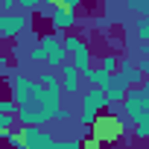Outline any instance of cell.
I'll use <instances>...</instances> for the list:
<instances>
[{
	"label": "cell",
	"mask_w": 149,
	"mask_h": 149,
	"mask_svg": "<svg viewBox=\"0 0 149 149\" xmlns=\"http://www.w3.org/2000/svg\"><path fill=\"white\" fill-rule=\"evenodd\" d=\"M12 85V102H15V120L18 126H47L56 117V108L61 105V88H47L35 76L24 73H6L3 76Z\"/></svg>",
	"instance_id": "1"
},
{
	"label": "cell",
	"mask_w": 149,
	"mask_h": 149,
	"mask_svg": "<svg viewBox=\"0 0 149 149\" xmlns=\"http://www.w3.org/2000/svg\"><path fill=\"white\" fill-rule=\"evenodd\" d=\"M129 129H132V126H129V120H126L117 108H114V111H108V108H105V111H100V114H97V120L91 123V132H88V134L102 146V143H117Z\"/></svg>",
	"instance_id": "2"
},
{
	"label": "cell",
	"mask_w": 149,
	"mask_h": 149,
	"mask_svg": "<svg viewBox=\"0 0 149 149\" xmlns=\"http://www.w3.org/2000/svg\"><path fill=\"white\" fill-rule=\"evenodd\" d=\"M120 105L126 108V120L134 126V123H149V82L143 79L140 85H129Z\"/></svg>",
	"instance_id": "3"
},
{
	"label": "cell",
	"mask_w": 149,
	"mask_h": 149,
	"mask_svg": "<svg viewBox=\"0 0 149 149\" xmlns=\"http://www.w3.org/2000/svg\"><path fill=\"white\" fill-rule=\"evenodd\" d=\"M108 100H105V91L97 88V85H88V91H82V108H79V126H88L97 120L100 111H105Z\"/></svg>",
	"instance_id": "4"
},
{
	"label": "cell",
	"mask_w": 149,
	"mask_h": 149,
	"mask_svg": "<svg viewBox=\"0 0 149 149\" xmlns=\"http://www.w3.org/2000/svg\"><path fill=\"white\" fill-rule=\"evenodd\" d=\"M56 73H58V88H61V94L76 97L79 88H82V70L67 58V61H61V64L56 67Z\"/></svg>",
	"instance_id": "5"
},
{
	"label": "cell",
	"mask_w": 149,
	"mask_h": 149,
	"mask_svg": "<svg viewBox=\"0 0 149 149\" xmlns=\"http://www.w3.org/2000/svg\"><path fill=\"white\" fill-rule=\"evenodd\" d=\"M18 132L24 137V149H53L56 146V137L41 126H18Z\"/></svg>",
	"instance_id": "6"
},
{
	"label": "cell",
	"mask_w": 149,
	"mask_h": 149,
	"mask_svg": "<svg viewBox=\"0 0 149 149\" xmlns=\"http://www.w3.org/2000/svg\"><path fill=\"white\" fill-rule=\"evenodd\" d=\"M29 26V18L24 12H3L0 15V38H18L24 29Z\"/></svg>",
	"instance_id": "7"
},
{
	"label": "cell",
	"mask_w": 149,
	"mask_h": 149,
	"mask_svg": "<svg viewBox=\"0 0 149 149\" xmlns=\"http://www.w3.org/2000/svg\"><path fill=\"white\" fill-rule=\"evenodd\" d=\"M126 88H129V85H126V82L117 76V73H111V76H108V82H105V88H102V91H105V100H108V105H105L108 111L120 108V100H123Z\"/></svg>",
	"instance_id": "8"
},
{
	"label": "cell",
	"mask_w": 149,
	"mask_h": 149,
	"mask_svg": "<svg viewBox=\"0 0 149 149\" xmlns=\"http://www.w3.org/2000/svg\"><path fill=\"white\" fill-rule=\"evenodd\" d=\"M114 73H117V76H120V79H123L126 85H140V82L146 79L143 73L137 70V64H134V58H132V56L120 58V61H117V70H114Z\"/></svg>",
	"instance_id": "9"
},
{
	"label": "cell",
	"mask_w": 149,
	"mask_h": 149,
	"mask_svg": "<svg viewBox=\"0 0 149 149\" xmlns=\"http://www.w3.org/2000/svg\"><path fill=\"white\" fill-rule=\"evenodd\" d=\"M67 58H70L73 64H76L79 70H88V67L94 64V53H91V44H88L85 38H79V44H76V47H73V50L67 53Z\"/></svg>",
	"instance_id": "10"
},
{
	"label": "cell",
	"mask_w": 149,
	"mask_h": 149,
	"mask_svg": "<svg viewBox=\"0 0 149 149\" xmlns=\"http://www.w3.org/2000/svg\"><path fill=\"white\" fill-rule=\"evenodd\" d=\"M108 76L111 73H105L102 67H88V70H82V82L85 85H97V88H105V82H108Z\"/></svg>",
	"instance_id": "11"
},
{
	"label": "cell",
	"mask_w": 149,
	"mask_h": 149,
	"mask_svg": "<svg viewBox=\"0 0 149 149\" xmlns=\"http://www.w3.org/2000/svg\"><path fill=\"white\" fill-rule=\"evenodd\" d=\"M61 61H67V50L61 47V41H56V44H53V47L47 50V58H44V64H47L50 70H56V67H58Z\"/></svg>",
	"instance_id": "12"
},
{
	"label": "cell",
	"mask_w": 149,
	"mask_h": 149,
	"mask_svg": "<svg viewBox=\"0 0 149 149\" xmlns=\"http://www.w3.org/2000/svg\"><path fill=\"white\" fill-rule=\"evenodd\" d=\"M134 35H137V41H149V18H146V15H137Z\"/></svg>",
	"instance_id": "13"
},
{
	"label": "cell",
	"mask_w": 149,
	"mask_h": 149,
	"mask_svg": "<svg viewBox=\"0 0 149 149\" xmlns=\"http://www.w3.org/2000/svg\"><path fill=\"white\" fill-rule=\"evenodd\" d=\"M117 61H120V56H114V53H105V56L100 58V67H102L105 73H114V70H117Z\"/></svg>",
	"instance_id": "14"
},
{
	"label": "cell",
	"mask_w": 149,
	"mask_h": 149,
	"mask_svg": "<svg viewBox=\"0 0 149 149\" xmlns=\"http://www.w3.org/2000/svg\"><path fill=\"white\" fill-rule=\"evenodd\" d=\"M126 6L134 15H149V0H126Z\"/></svg>",
	"instance_id": "15"
},
{
	"label": "cell",
	"mask_w": 149,
	"mask_h": 149,
	"mask_svg": "<svg viewBox=\"0 0 149 149\" xmlns=\"http://www.w3.org/2000/svg\"><path fill=\"white\" fill-rule=\"evenodd\" d=\"M0 129H18V120H15V111H0Z\"/></svg>",
	"instance_id": "16"
},
{
	"label": "cell",
	"mask_w": 149,
	"mask_h": 149,
	"mask_svg": "<svg viewBox=\"0 0 149 149\" xmlns=\"http://www.w3.org/2000/svg\"><path fill=\"white\" fill-rule=\"evenodd\" d=\"M53 149H82V137H70V140H56Z\"/></svg>",
	"instance_id": "17"
},
{
	"label": "cell",
	"mask_w": 149,
	"mask_h": 149,
	"mask_svg": "<svg viewBox=\"0 0 149 149\" xmlns=\"http://www.w3.org/2000/svg\"><path fill=\"white\" fill-rule=\"evenodd\" d=\"M56 123H67V120H73V111L67 108V105H58L56 108V117H53Z\"/></svg>",
	"instance_id": "18"
},
{
	"label": "cell",
	"mask_w": 149,
	"mask_h": 149,
	"mask_svg": "<svg viewBox=\"0 0 149 149\" xmlns=\"http://www.w3.org/2000/svg\"><path fill=\"white\" fill-rule=\"evenodd\" d=\"M47 3H50V0H18L21 9H44Z\"/></svg>",
	"instance_id": "19"
},
{
	"label": "cell",
	"mask_w": 149,
	"mask_h": 149,
	"mask_svg": "<svg viewBox=\"0 0 149 149\" xmlns=\"http://www.w3.org/2000/svg\"><path fill=\"white\" fill-rule=\"evenodd\" d=\"M134 137L137 140H149V123H134Z\"/></svg>",
	"instance_id": "20"
},
{
	"label": "cell",
	"mask_w": 149,
	"mask_h": 149,
	"mask_svg": "<svg viewBox=\"0 0 149 149\" xmlns=\"http://www.w3.org/2000/svg\"><path fill=\"white\" fill-rule=\"evenodd\" d=\"M134 64H137V70L143 73V76H146V73H149V58H146V56H140V58H134Z\"/></svg>",
	"instance_id": "21"
},
{
	"label": "cell",
	"mask_w": 149,
	"mask_h": 149,
	"mask_svg": "<svg viewBox=\"0 0 149 149\" xmlns=\"http://www.w3.org/2000/svg\"><path fill=\"white\" fill-rule=\"evenodd\" d=\"M0 6H3V12H12L18 9V0H0Z\"/></svg>",
	"instance_id": "22"
},
{
	"label": "cell",
	"mask_w": 149,
	"mask_h": 149,
	"mask_svg": "<svg viewBox=\"0 0 149 149\" xmlns=\"http://www.w3.org/2000/svg\"><path fill=\"white\" fill-rule=\"evenodd\" d=\"M61 3H64V6H67V9H79V6H82V3H85V0H61Z\"/></svg>",
	"instance_id": "23"
}]
</instances>
